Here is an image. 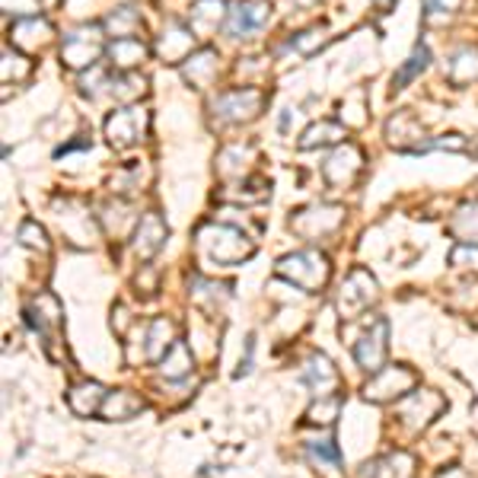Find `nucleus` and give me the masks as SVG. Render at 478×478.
Here are the masks:
<instances>
[{
	"mask_svg": "<svg viewBox=\"0 0 478 478\" xmlns=\"http://www.w3.org/2000/svg\"><path fill=\"white\" fill-rule=\"evenodd\" d=\"M338 137H342V128H338V124H316V128H310L304 134L300 147H316V144H329V141H338Z\"/></svg>",
	"mask_w": 478,
	"mask_h": 478,
	"instance_id": "1a4fd4ad",
	"label": "nucleus"
},
{
	"mask_svg": "<svg viewBox=\"0 0 478 478\" xmlns=\"http://www.w3.org/2000/svg\"><path fill=\"white\" fill-rule=\"evenodd\" d=\"M163 239H166V230H163V224H160V217H144L141 220V230H137V253L144 255V259H150V255L156 253V249L163 246Z\"/></svg>",
	"mask_w": 478,
	"mask_h": 478,
	"instance_id": "20e7f679",
	"label": "nucleus"
},
{
	"mask_svg": "<svg viewBox=\"0 0 478 478\" xmlns=\"http://www.w3.org/2000/svg\"><path fill=\"white\" fill-rule=\"evenodd\" d=\"M427 4V14H433V10H437V0H424ZM459 0H440V10H453L456 7Z\"/></svg>",
	"mask_w": 478,
	"mask_h": 478,
	"instance_id": "ddd939ff",
	"label": "nucleus"
},
{
	"mask_svg": "<svg viewBox=\"0 0 478 478\" xmlns=\"http://www.w3.org/2000/svg\"><path fill=\"white\" fill-rule=\"evenodd\" d=\"M144 408V402L137 399L134 393H115L112 395L109 402H105V414H109L112 421H124V418H131V414H137Z\"/></svg>",
	"mask_w": 478,
	"mask_h": 478,
	"instance_id": "39448f33",
	"label": "nucleus"
},
{
	"mask_svg": "<svg viewBox=\"0 0 478 478\" xmlns=\"http://www.w3.org/2000/svg\"><path fill=\"white\" fill-rule=\"evenodd\" d=\"M310 453H313V456H316V459L323 456L325 463H338V453L329 446V440H323V446H319V443H310Z\"/></svg>",
	"mask_w": 478,
	"mask_h": 478,
	"instance_id": "f8f14e48",
	"label": "nucleus"
},
{
	"mask_svg": "<svg viewBox=\"0 0 478 478\" xmlns=\"http://www.w3.org/2000/svg\"><path fill=\"white\" fill-rule=\"evenodd\" d=\"M268 16H272V7H268L265 0H246V4H239V7L230 10V33L249 35L265 26Z\"/></svg>",
	"mask_w": 478,
	"mask_h": 478,
	"instance_id": "f03ea898",
	"label": "nucleus"
},
{
	"mask_svg": "<svg viewBox=\"0 0 478 478\" xmlns=\"http://www.w3.org/2000/svg\"><path fill=\"white\" fill-rule=\"evenodd\" d=\"M188 367H192V357H188L185 344H173V348L163 354V373L173 376V380H179V376L188 373Z\"/></svg>",
	"mask_w": 478,
	"mask_h": 478,
	"instance_id": "423d86ee",
	"label": "nucleus"
},
{
	"mask_svg": "<svg viewBox=\"0 0 478 478\" xmlns=\"http://www.w3.org/2000/svg\"><path fill=\"white\" fill-rule=\"evenodd\" d=\"M112 55H115V58H122V61H118L122 67H131V65H137V61L144 58V45H141V42L122 39L115 48H112Z\"/></svg>",
	"mask_w": 478,
	"mask_h": 478,
	"instance_id": "9d476101",
	"label": "nucleus"
},
{
	"mask_svg": "<svg viewBox=\"0 0 478 478\" xmlns=\"http://www.w3.org/2000/svg\"><path fill=\"white\" fill-rule=\"evenodd\" d=\"M427 58H431V55H427V48H414V55H412V58H408V65L402 67V71L393 77V86H395V90H402V86H405L408 80L418 77V74L427 67Z\"/></svg>",
	"mask_w": 478,
	"mask_h": 478,
	"instance_id": "0eeeda50",
	"label": "nucleus"
},
{
	"mask_svg": "<svg viewBox=\"0 0 478 478\" xmlns=\"http://www.w3.org/2000/svg\"><path fill=\"white\" fill-rule=\"evenodd\" d=\"M412 383H414V376L408 373L405 367H389L367 386V399L386 402V399H393V395H399L402 389H408Z\"/></svg>",
	"mask_w": 478,
	"mask_h": 478,
	"instance_id": "7ed1b4c3",
	"label": "nucleus"
},
{
	"mask_svg": "<svg viewBox=\"0 0 478 478\" xmlns=\"http://www.w3.org/2000/svg\"><path fill=\"white\" fill-rule=\"evenodd\" d=\"M278 272L304 287H319L329 278V265H325V259L316 253H297V255H291V259H281Z\"/></svg>",
	"mask_w": 478,
	"mask_h": 478,
	"instance_id": "f257e3e1",
	"label": "nucleus"
},
{
	"mask_svg": "<svg viewBox=\"0 0 478 478\" xmlns=\"http://www.w3.org/2000/svg\"><path fill=\"white\" fill-rule=\"evenodd\" d=\"M20 239L26 243V246H33V249H42V253H48V243H45V233L39 230L35 224H23V230H20Z\"/></svg>",
	"mask_w": 478,
	"mask_h": 478,
	"instance_id": "9b49d317",
	"label": "nucleus"
},
{
	"mask_svg": "<svg viewBox=\"0 0 478 478\" xmlns=\"http://www.w3.org/2000/svg\"><path fill=\"white\" fill-rule=\"evenodd\" d=\"M173 323H166V319H156L154 323V329H150V357H160V354H166L169 348H173Z\"/></svg>",
	"mask_w": 478,
	"mask_h": 478,
	"instance_id": "6e6552de",
	"label": "nucleus"
}]
</instances>
